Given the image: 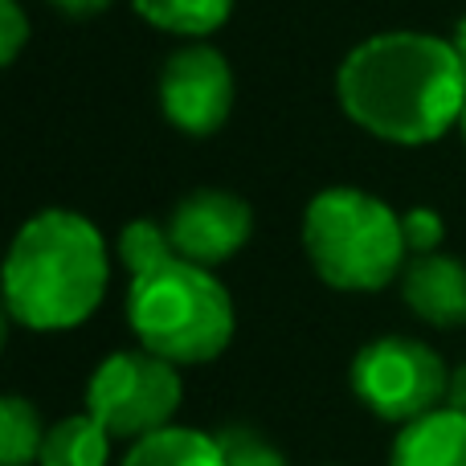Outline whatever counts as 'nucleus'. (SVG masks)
<instances>
[{"mask_svg":"<svg viewBox=\"0 0 466 466\" xmlns=\"http://www.w3.org/2000/svg\"><path fill=\"white\" fill-rule=\"evenodd\" d=\"M336 98L360 131L385 144L421 147L459 127L466 66L451 37L418 29L372 33L339 62Z\"/></svg>","mask_w":466,"mask_h":466,"instance_id":"obj_1","label":"nucleus"},{"mask_svg":"<svg viewBox=\"0 0 466 466\" xmlns=\"http://www.w3.org/2000/svg\"><path fill=\"white\" fill-rule=\"evenodd\" d=\"M119 258L131 270L127 323L152 356L168 364H205L233 339L238 315L221 279L172 249L168 229L139 218L119 233Z\"/></svg>","mask_w":466,"mask_h":466,"instance_id":"obj_2","label":"nucleus"},{"mask_svg":"<svg viewBox=\"0 0 466 466\" xmlns=\"http://www.w3.org/2000/svg\"><path fill=\"white\" fill-rule=\"evenodd\" d=\"M111 258L95 221L46 209L16 229L5 258L8 319L29 331H66L95 315L106 295Z\"/></svg>","mask_w":466,"mask_h":466,"instance_id":"obj_3","label":"nucleus"},{"mask_svg":"<svg viewBox=\"0 0 466 466\" xmlns=\"http://www.w3.org/2000/svg\"><path fill=\"white\" fill-rule=\"evenodd\" d=\"M315 274L336 290H385L405 266L401 213L364 188H323L303 213Z\"/></svg>","mask_w":466,"mask_h":466,"instance_id":"obj_4","label":"nucleus"},{"mask_svg":"<svg viewBox=\"0 0 466 466\" xmlns=\"http://www.w3.org/2000/svg\"><path fill=\"white\" fill-rule=\"evenodd\" d=\"M451 372L442 356L410 336H380L352 360V393L385 421H410L442 410Z\"/></svg>","mask_w":466,"mask_h":466,"instance_id":"obj_5","label":"nucleus"},{"mask_svg":"<svg viewBox=\"0 0 466 466\" xmlns=\"http://www.w3.org/2000/svg\"><path fill=\"white\" fill-rule=\"evenodd\" d=\"M180 410V377L177 364L139 352H115L90 372L86 413L111 438H147L172 421Z\"/></svg>","mask_w":466,"mask_h":466,"instance_id":"obj_6","label":"nucleus"},{"mask_svg":"<svg viewBox=\"0 0 466 466\" xmlns=\"http://www.w3.org/2000/svg\"><path fill=\"white\" fill-rule=\"evenodd\" d=\"M160 111L185 136H213L233 111V70L218 46L188 41L160 70Z\"/></svg>","mask_w":466,"mask_h":466,"instance_id":"obj_7","label":"nucleus"},{"mask_svg":"<svg viewBox=\"0 0 466 466\" xmlns=\"http://www.w3.org/2000/svg\"><path fill=\"white\" fill-rule=\"evenodd\" d=\"M164 229H168V241L180 258L213 270L249 241L254 209L229 188H197L172 209Z\"/></svg>","mask_w":466,"mask_h":466,"instance_id":"obj_8","label":"nucleus"},{"mask_svg":"<svg viewBox=\"0 0 466 466\" xmlns=\"http://www.w3.org/2000/svg\"><path fill=\"white\" fill-rule=\"evenodd\" d=\"M401 295L418 319L434 328H462L466 323V266L451 254H421L405 266Z\"/></svg>","mask_w":466,"mask_h":466,"instance_id":"obj_9","label":"nucleus"},{"mask_svg":"<svg viewBox=\"0 0 466 466\" xmlns=\"http://www.w3.org/2000/svg\"><path fill=\"white\" fill-rule=\"evenodd\" d=\"M389 466H466V418L454 410H434L410 421L393 442Z\"/></svg>","mask_w":466,"mask_h":466,"instance_id":"obj_10","label":"nucleus"},{"mask_svg":"<svg viewBox=\"0 0 466 466\" xmlns=\"http://www.w3.org/2000/svg\"><path fill=\"white\" fill-rule=\"evenodd\" d=\"M123 466H226V462H221L218 434L164 426L156 434L139 438L127 451Z\"/></svg>","mask_w":466,"mask_h":466,"instance_id":"obj_11","label":"nucleus"},{"mask_svg":"<svg viewBox=\"0 0 466 466\" xmlns=\"http://www.w3.org/2000/svg\"><path fill=\"white\" fill-rule=\"evenodd\" d=\"M238 0H131L139 16L160 33H177L188 41H205L229 21Z\"/></svg>","mask_w":466,"mask_h":466,"instance_id":"obj_12","label":"nucleus"},{"mask_svg":"<svg viewBox=\"0 0 466 466\" xmlns=\"http://www.w3.org/2000/svg\"><path fill=\"white\" fill-rule=\"evenodd\" d=\"M111 454V434L98 426L90 413L57 421L41 442V466H106Z\"/></svg>","mask_w":466,"mask_h":466,"instance_id":"obj_13","label":"nucleus"},{"mask_svg":"<svg viewBox=\"0 0 466 466\" xmlns=\"http://www.w3.org/2000/svg\"><path fill=\"white\" fill-rule=\"evenodd\" d=\"M41 421L25 397H5L0 401V466H29L41 459Z\"/></svg>","mask_w":466,"mask_h":466,"instance_id":"obj_14","label":"nucleus"},{"mask_svg":"<svg viewBox=\"0 0 466 466\" xmlns=\"http://www.w3.org/2000/svg\"><path fill=\"white\" fill-rule=\"evenodd\" d=\"M218 446H221V462L226 466H287V459L262 434H254L246 426H226L218 434Z\"/></svg>","mask_w":466,"mask_h":466,"instance_id":"obj_15","label":"nucleus"},{"mask_svg":"<svg viewBox=\"0 0 466 466\" xmlns=\"http://www.w3.org/2000/svg\"><path fill=\"white\" fill-rule=\"evenodd\" d=\"M401 233H405V249L413 258H421V254H438L446 229L434 209H410V213H401Z\"/></svg>","mask_w":466,"mask_h":466,"instance_id":"obj_16","label":"nucleus"},{"mask_svg":"<svg viewBox=\"0 0 466 466\" xmlns=\"http://www.w3.org/2000/svg\"><path fill=\"white\" fill-rule=\"evenodd\" d=\"M25 41H29V16H25L21 0H0V62L13 66Z\"/></svg>","mask_w":466,"mask_h":466,"instance_id":"obj_17","label":"nucleus"},{"mask_svg":"<svg viewBox=\"0 0 466 466\" xmlns=\"http://www.w3.org/2000/svg\"><path fill=\"white\" fill-rule=\"evenodd\" d=\"M115 0H49V8L54 13H62V16H98V13H106Z\"/></svg>","mask_w":466,"mask_h":466,"instance_id":"obj_18","label":"nucleus"},{"mask_svg":"<svg viewBox=\"0 0 466 466\" xmlns=\"http://www.w3.org/2000/svg\"><path fill=\"white\" fill-rule=\"evenodd\" d=\"M446 410L462 413L466 418V364H459V369L451 372V389H446Z\"/></svg>","mask_w":466,"mask_h":466,"instance_id":"obj_19","label":"nucleus"},{"mask_svg":"<svg viewBox=\"0 0 466 466\" xmlns=\"http://www.w3.org/2000/svg\"><path fill=\"white\" fill-rule=\"evenodd\" d=\"M451 46L459 49V57H462V66H466V16H459V25H454V33H451Z\"/></svg>","mask_w":466,"mask_h":466,"instance_id":"obj_20","label":"nucleus"},{"mask_svg":"<svg viewBox=\"0 0 466 466\" xmlns=\"http://www.w3.org/2000/svg\"><path fill=\"white\" fill-rule=\"evenodd\" d=\"M459 131H462V139H466V106H462V119H459Z\"/></svg>","mask_w":466,"mask_h":466,"instance_id":"obj_21","label":"nucleus"}]
</instances>
